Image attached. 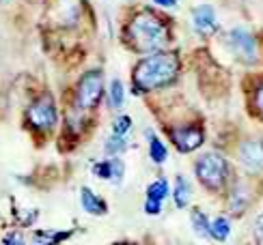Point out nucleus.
I'll use <instances>...</instances> for the list:
<instances>
[{
  "mask_svg": "<svg viewBox=\"0 0 263 245\" xmlns=\"http://www.w3.org/2000/svg\"><path fill=\"white\" fill-rule=\"evenodd\" d=\"M168 37L171 35L166 24L158 15H153L151 11H140L127 26L129 46L138 54H151L162 50L168 43Z\"/></svg>",
  "mask_w": 263,
  "mask_h": 245,
  "instance_id": "obj_2",
  "label": "nucleus"
},
{
  "mask_svg": "<svg viewBox=\"0 0 263 245\" xmlns=\"http://www.w3.org/2000/svg\"><path fill=\"white\" fill-rule=\"evenodd\" d=\"M255 108H257V112L263 116V84H259L257 91H255Z\"/></svg>",
  "mask_w": 263,
  "mask_h": 245,
  "instance_id": "obj_22",
  "label": "nucleus"
},
{
  "mask_svg": "<svg viewBox=\"0 0 263 245\" xmlns=\"http://www.w3.org/2000/svg\"><path fill=\"white\" fill-rule=\"evenodd\" d=\"M246 205H248V196H246V192L242 187H237V189H233V194L229 196V207H231V213H242V211L246 209Z\"/></svg>",
  "mask_w": 263,
  "mask_h": 245,
  "instance_id": "obj_16",
  "label": "nucleus"
},
{
  "mask_svg": "<svg viewBox=\"0 0 263 245\" xmlns=\"http://www.w3.org/2000/svg\"><path fill=\"white\" fill-rule=\"evenodd\" d=\"M93 172L100 176V179H110V176H112V164H110V159L95 164L93 166Z\"/></svg>",
  "mask_w": 263,
  "mask_h": 245,
  "instance_id": "obj_20",
  "label": "nucleus"
},
{
  "mask_svg": "<svg viewBox=\"0 0 263 245\" xmlns=\"http://www.w3.org/2000/svg\"><path fill=\"white\" fill-rule=\"evenodd\" d=\"M231 235V224L227 217H216L210 221V237L216 241H227V237Z\"/></svg>",
  "mask_w": 263,
  "mask_h": 245,
  "instance_id": "obj_13",
  "label": "nucleus"
},
{
  "mask_svg": "<svg viewBox=\"0 0 263 245\" xmlns=\"http://www.w3.org/2000/svg\"><path fill=\"white\" fill-rule=\"evenodd\" d=\"M104 93V77L102 71H86L80 82H78V91H76V104L82 110H91L100 104Z\"/></svg>",
  "mask_w": 263,
  "mask_h": 245,
  "instance_id": "obj_4",
  "label": "nucleus"
},
{
  "mask_svg": "<svg viewBox=\"0 0 263 245\" xmlns=\"http://www.w3.org/2000/svg\"><path fill=\"white\" fill-rule=\"evenodd\" d=\"M160 211H162V202H156V200H149V198H147V202H145V213H147V215H160Z\"/></svg>",
  "mask_w": 263,
  "mask_h": 245,
  "instance_id": "obj_21",
  "label": "nucleus"
},
{
  "mask_svg": "<svg viewBox=\"0 0 263 245\" xmlns=\"http://www.w3.org/2000/svg\"><path fill=\"white\" fill-rule=\"evenodd\" d=\"M255 232H257V239L263 241V215H257L255 219Z\"/></svg>",
  "mask_w": 263,
  "mask_h": 245,
  "instance_id": "obj_23",
  "label": "nucleus"
},
{
  "mask_svg": "<svg viewBox=\"0 0 263 245\" xmlns=\"http://www.w3.org/2000/svg\"><path fill=\"white\" fill-rule=\"evenodd\" d=\"M28 122L39 131H50L57 125V104H54L52 95H41L35 101L30 104L28 112H26Z\"/></svg>",
  "mask_w": 263,
  "mask_h": 245,
  "instance_id": "obj_5",
  "label": "nucleus"
},
{
  "mask_svg": "<svg viewBox=\"0 0 263 245\" xmlns=\"http://www.w3.org/2000/svg\"><path fill=\"white\" fill-rule=\"evenodd\" d=\"M80 200H82V209L86 211V213H91V215H104L108 207L102 198H97L89 187H82V194H80Z\"/></svg>",
  "mask_w": 263,
  "mask_h": 245,
  "instance_id": "obj_10",
  "label": "nucleus"
},
{
  "mask_svg": "<svg viewBox=\"0 0 263 245\" xmlns=\"http://www.w3.org/2000/svg\"><path fill=\"white\" fill-rule=\"evenodd\" d=\"M179 73V58L173 52H156L142 58L134 67V84L136 93L140 91H158L171 84Z\"/></svg>",
  "mask_w": 263,
  "mask_h": 245,
  "instance_id": "obj_1",
  "label": "nucleus"
},
{
  "mask_svg": "<svg viewBox=\"0 0 263 245\" xmlns=\"http://www.w3.org/2000/svg\"><path fill=\"white\" fill-rule=\"evenodd\" d=\"M203 129L201 127H194V125H188V127H175L171 129V140L173 144L177 147L181 153H192L196 151L203 144Z\"/></svg>",
  "mask_w": 263,
  "mask_h": 245,
  "instance_id": "obj_7",
  "label": "nucleus"
},
{
  "mask_svg": "<svg viewBox=\"0 0 263 245\" xmlns=\"http://www.w3.org/2000/svg\"><path fill=\"white\" fill-rule=\"evenodd\" d=\"M239 161L248 172H261L263 170V142L261 140H248L239 147Z\"/></svg>",
  "mask_w": 263,
  "mask_h": 245,
  "instance_id": "obj_8",
  "label": "nucleus"
},
{
  "mask_svg": "<svg viewBox=\"0 0 263 245\" xmlns=\"http://www.w3.org/2000/svg\"><path fill=\"white\" fill-rule=\"evenodd\" d=\"M190 219H192V228L199 237H210V219H207L205 213H201L199 209H192L190 213Z\"/></svg>",
  "mask_w": 263,
  "mask_h": 245,
  "instance_id": "obj_15",
  "label": "nucleus"
},
{
  "mask_svg": "<svg viewBox=\"0 0 263 245\" xmlns=\"http://www.w3.org/2000/svg\"><path fill=\"white\" fill-rule=\"evenodd\" d=\"M125 136H117V133H112V138H108V142H106V153L108 155H117L121 153V151H125Z\"/></svg>",
  "mask_w": 263,
  "mask_h": 245,
  "instance_id": "obj_17",
  "label": "nucleus"
},
{
  "mask_svg": "<svg viewBox=\"0 0 263 245\" xmlns=\"http://www.w3.org/2000/svg\"><path fill=\"white\" fill-rule=\"evenodd\" d=\"M129 129H132V118L129 116H119L115 120V125H112V133H117V136H125Z\"/></svg>",
  "mask_w": 263,
  "mask_h": 245,
  "instance_id": "obj_19",
  "label": "nucleus"
},
{
  "mask_svg": "<svg viewBox=\"0 0 263 245\" xmlns=\"http://www.w3.org/2000/svg\"><path fill=\"white\" fill-rule=\"evenodd\" d=\"M123 84H121V80H115L112 84H110V104H112V108L115 110H119L123 106Z\"/></svg>",
  "mask_w": 263,
  "mask_h": 245,
  "instance_id": "obj_18",
  "label": "nucleus"
},
{
  "mask_svg": "<svg viewBox=\"0 0 263 245\" xmlns=\"http://www.w3.org/2000/svg\"><path fill=\"white\" fill-rule=\"evenodd\" d=\"M156 5H160V7H166V9H173L175 5H177V0H153Z\"/></svg>",
  "mask_w": 263,
  "mask_h": 245,
  "instance_id": "obj_24",
  "label": "nucleus"
},
{
  "mask_svg": "<svg viewBox=\"0 0 263 245\" xmlns=\"http://www.w3.org/2000/svg\"><path fill=\"white\" fill-rule=\"evenodd\" d=\"M171 194V187H168V181L166 179H158L153 181L149 187H147V198L149 200H156V202H162L164 198Z\"/></svg>",
  "mask_w": 263,
  "mask_h": 245,
  "instance_id": "obj_14",
  "label": "nucleus"
},
{
  "mask_svg": "<svg viewBox=\"0 0 263 245\" xmlns=\"http://www.w3.org/2000/svg\"><path fill=\"white\" fill-rule=\"evenodd\" d=\"M190 183L183 179V176H179L177 181H175V189H173V198H175V205H177L179 209L188 207L190 202Z\"/></svg>",
  "mask_w": 263,
  "mask_h": 245,
  "instance_id": "obj_11",
  "label": "nucleus"
},
{
  "mask_svg": "<svg viewBox=\"0 0 263 245\" xmlns=\"http://www.w3.org/2000/svg\"><path fill=\"white\" fill-rule=\"evenodd\" d=\"M192 26L194 30L199 32L201 37H210L216 32L218 24H216V15H214V9L212 7H199V9H194V13H192Z\"/></svg>",
  "mask_w": 263,
  "mask_h": 245,
  "instance_id": "obj_9",
  "label": "nucleus"
},
{
  "mask_svg": "<svg viewBox=\"0 0 263 245\" xmlns=\"http://www.w3.org/2000/svg\"><path fill=\"white\" fill-rule=\"evenodd\" d=\"M227 46L237 58H242L246 63H253L257 58V43L255 37L244 28H235L227 35Z\"/></svg>",
  "mask_w": 263,
  "mask_h": 245,
  "instance_id": "obj_6",
  "label": "nucleus"
},
{
  "mask_svg": "<svg viewBox=\"0 0 263 245\" xmlns=\"http://www.w3.org/2000/svg\"><path fill=\"white\" fill-rule=\"evenodd\" d=\"M194 170H196V176H199V181H201L207 189H212V192H218V189H222V185H224V181H227L229 166H227V159L222 157V155H218V153H205L203 157L196 161Z\"/></svg>",
  "mask_w": 263,
  "mask_h": 245,
  "instance_id": "obj_3",
  "label": "nucleus"
},
{
  "mask_svg": "<svg viewBox=\"0 0 263 245\" xmlns=\"http://www.w3.org/2000/svg\"><path fill=\"white\" fill-rule=\"evenodd\" d=\"M147 138H149V157L156 161V164L166 161L168 153H166V147L160 142V138L156 136V133H149V131H147Z\"/></svg>",
  "mask_w": 263,
  "mask_h": 245,
  "instance_id": "obj_12",
  "label": "nucleus"
}]
</instances>
